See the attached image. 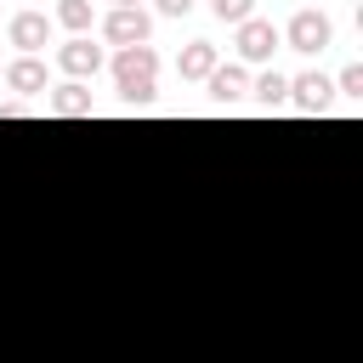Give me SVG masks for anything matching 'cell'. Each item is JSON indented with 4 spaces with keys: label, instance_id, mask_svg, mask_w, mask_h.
Wrapping results in <instances>:
<instances>
[{
    "label": "cell",
    "instance_id": "6da1fadb",
    "mask_svg": "<svg viewBox=\"0 0 363 363\" xmlns=\"http://www.w3.org/2000/svg\"><path fill=\"white\" fill-rule=\"evenodd\" d=\"M153 74H159V51L153 45H125L113 51V85L119 96L136 108V102H153Z\"/></svg>",
    "mask_w": 363,
    "mask_h": 363
},
{
    "label": "cell",
    "instance_id": "7a4b0ae2",
    "mask_svg": "<svg viewBox=\"0 0 363 363\" xmlns=\"http://www.w3.org/2000/svg\"><path fill=\"white\" fill-rule=\"evenodd\" d=\"M289 51H301V57H312V51H323L329 40H335V23L323 17V11H295L289 23H284V34H278Z\"/></svg>",
    "mask_w": 363,
    "mask_h": 363
},
{
    "label": "cell",
    "instance_id": "3957f363",
    "mask_svg": "<svg viewBox=\"0 0 363 363\" xmlns=\"http://www.w3.org/2000/svg\"><path fill=\"white\" fill-rule=\"evenodd\" d=\"M147 34H153V17L147 11H130V6H113L108 17H102V40L108 45H147Z\"/></svg>",
    "mask_w": 363,
    "mask_h": 363
},
{
    "label": "cell",
    "instance_id": "277c9868",
    "mask_svg": "<svg viewBox=\"0 0 363 363\" xmlns=\"http://www.w3.org/2000/svg\"><path fill=\"white\" fill-rule=\"evenodd\" d=\"M57 68H62L68 79H96V68H102V45H91V34H74V40L57 45Z\"/></svg>",
    "mask_w": 363,
    "mask_h": 363
},
{
    "label": "cell",
    "instance_id": "5b68a950",
    "mask_svg": "<svg viewBox=\"0 0 363 363\" xmlns=\"http://www.w3.org/2000/svg\"><path fill=\"white\" fill-rule=\"evenodd\" d=\"M6 40H11L23 57H40V45L51 40V17H45V11H17V17L6 23Z\"/></svg>",
    "mask_w": 363,
    "mask_h": 363
},
{
    "label": "cell",
    "instance_id": "8992f818",
    "mask_svg": "<svg viewBox=\"0 0 363 363\" xmlns=\"http://www.w3.org/2000/svg\"><path fill=\"white\" fill-rule=\"evenodd\" d=\"M278 45H284V40H278V28H272L267 17H244V23H238V57H244V62H267Z\"/></svg>",
    "mask_w": 363,
    "mask_h": 363
},
{
    "label": "cell",
    "instance_id": "52a82bcc",
    "mask_svg": "<svg viewBox=\"0 0 363 363\" xmlns=\"http://www.w3.org/2000/svg\"><path fill=\"white\" fill-rule=\"evenodd\" d=\"M289 102H295L301 113H323V108L335 102V79H323V74H301V79H289Z\"/></svg>",
    "mask_w": 363,
    "mask_h": 363
},
{
    "label": "cell",
    "instance_id": "ba28073f",
    "mask_svg": "<svg viewBox=\"0 0 363 363\" xmlns=\"http://www.w3.org/2000/svg\"><path fill=\"white\" fill-rule=\"evenodd\" d=\"M0 85L17 91V96H40V91H45V62H40V57H17V62H6Z\"/></svg>",
    "mask_w": 363,
    "mask_h": 363
},
{
    "label": "cell",
    "instance_id": "9c48e42d",
    "mask_svg": "<svg viewBox=\"0 0 363 363\" xmlns=\"http://www.w3.org/2000/svg\"><path fill=\"white\" fill-rule=\"evenodd\" d=\"M204 85H210L216 102H238V96L250 91V68H244V62H216V74H210Z\"/></svg>",
    "mask_w": 363,
    "mask_h": 363
},
{
    "label": "cell",
    "instance_id": "30bf717a",
    "mask_svg": "<svg viewBox=\"0 0 363 363\" xmlns=\"http://www.w3.org/2000/svg\"><path fill=\"white\" fill-rule=\"evenodd\" d=\"M91 108H96V102H91V85H85V79H68V85L51 91V113H57V119H85Z\"/></svg>",
    "mask_w": 363,
    "mask_h": 363
},
{
    "label": "cell",
    "instance_id": "8fae6325",
    "mask_svg": "<svg viewBox=\"0 0 363 363\" xmlns=\"http://www.w3.org/2000/svg\"><path fill=\"white\" fill-rule=\"evenodd\" d=\"M216 62H221V57H216V45H210V40H193V45H182L176 74H182V79H210V74H216Z\"/></svg>",
    "mask_w": 363,
    "mask_h": 363
},
{
    "label": "cell",
    "instance_id": "7c38bea8",
    "mask_svg": "<svg viewBox=\"0 0 363 363\" xmlns=\"http://www.w3.org/2000/svg\"><path fill=\"white\" fill-rule=\"evenodd\" d=\"M250 91H255V102H261V108H267V113H272V108H284V102H289V79H284V74H278V68H267V74H255V79H250Z\"/></svg>",
    "mask_w": 363,
    "mask_h": 363
},
{
    "label": "cell",
    "instance_id": "4fadbf2b",
    "mask_svg": "<svg viewBox=\"0 0 363 363\" xmlns=\"http://www.w3.org/2000/svg\"><path fill=\"white\" fill-rule=\"evenodd\" d=\"M57 23L68 34H91V0H57Z\"/></svg>",
    "mask_w": 363,
    "mask_h": 363
},
{
    "label": "cell",
    "instance_id": "5bb4252c",
    "mask_svg": "<svg viewBox=\"0 0 363 363\" xmlns=\"http://www.w3.org/2000/svg\"><path fill=\"white\" fill-rule=\"evenodd\" d=\"M210 11H216L221 23H233V28H238L244 17H255V0H210Z\"/></svg>",
    "mask_w": 363,
    "mask_h": 363
},
{
    "label": "cell",
    "instance_id": "9a60e30c",
    "mask_svg": "<svg viewBox=\"0 0 363 363\" xmlns=\"http://www.w3.org/2000/svg\"><path fill=\"white\" fill-rule=\"evenodd\" d=\"M335 91H340V96H363V68H346V74L335 79Z\"/></svg>",
    "mask_w": 363,
    "mask_h": 363
},
{
    "label": "cell",
    "instance_id": "2e32d148",
    "mask_svg": "<svg viewBox=\"0 0 363 363\" xmlns=\"http://www.w3.org/2000/svg\"><path fill=\"white\" fill-rule=\"evenodd\" d=\"M159 6V17H187L193 11V0H153Z\"/></svg>",
    "mask_w": 363,
    "mask_h": 363
},
{
    "label": "cell",
    "instance_id": "e0dca14e",
    "mask_svg": "<svg viewBox=\"0 0 363 363\" xmlns=\"http://www.w3.org/2000/svg\"><path fill=\"white\" fill-rule=\"evenodd\" d=\"M113 6H130V11H142V0H113Z\"/></svg>",
    "mask_w": 363,
    "mask_h": 363
},
{
    "label": "cell",
    "instance_id": "ac0fdd59",
    "mask_svg": "<svg viewBox=\"0 0 363 363\" xmlns=\"http://www.w3.org/2000/svg\"><path fill=\"white\" fill-rule=\"evenodd\" d=\"M0 74H6V62H0Z\"/></svg>",
    "mask_w": 363,
    "mask_h": 363
}]
</instances>
